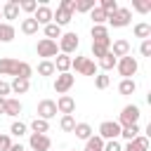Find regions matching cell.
Instances as JSON below:
<instances>
[{"label":"cell","instance_id":"obj_48","mask_svg":"<svg viewBox=\"0 0 151 151\" xmlns=\"http://www.w3.org/2000/svg\"><path fill=\"white\" fill-rule=\"evenodd\" d=\"M7 151H26V149H24V146H21V144H12V146H9V149H7Z\"/></svg>","mask_w":151,"mask_h":151},{"label":"cell","instance_id":"obj_47","mask_svg":"<svg viewBox=\"0 0 151 151\" xmlns=\"http://www.w3.org/2000/svg\"><path fill=\"white\" fill-rule=\"evenodd\" d=\"M12 90H9V83H5V80H0V97L5 99V94H9Z\"/></svg>","mask_w":151,"mask_h":151},{"label":"cell","instance_id":"obj_7","mask_svg":"<svg viewBox=\"0 0 151 151\" xmlns=\"http://www.w3.org/2000/svg\"><path fill=\"white\" fill-rule=\"evenodd\" d=\"M99 137H101L104 142L118 139V137H120V125H118L116 120H104V123L99 125Z\"/></svg>","mask_w":151,"mask_h":151},{"label":"cell","instance_id":"obj_14","mask_svg":"<svg viewBox=\"0 0 151 151\" xmlns=\"http://www.w3.org/2000/svg\"><path fill=\"white\" fill-rule=\"evenodd\" d=\"M109 52H111L116 59H120V57H127V54H130V42L120 38V40L111 42V50H109Z\"/></svg>","mask_w":151,"mask_h":151},{"label":"cell","instance_id":"obj_17","mask_svg":"<svg viewBox=\"0 0 151 151\" xmlns=\"http://www.w3.org/2000/svg\"><path fill=\"white\" fill-rule=\"evenodd\" d=\"M0 12H2L5 19H17V17H19V0H9V2H5Z\"/></svg>","mask_w":151,"mask_h":151},{"label":"cell","instance_id":"obj_1","mask_svg":"<svg viewBox=\"0 0 151 151\" xmlns=\"http://www.w3.org/2000/svg\"><path fill=\"white\" fill-rule=\"evenodd\" d=\"M71 68L80 76H97V64L90 59V57H83L78 54L76 59H71Z\"/></svg>","mask_w":151,"mask_h":151},{"label":"cell","instance_id":"obj_46","mask_svg":"<svg viewBox=\"0 0 151 151\" xmlns=\"http://www.w3.org/2000/svg\"><path fill=\"white\" fill-rule=\"evenodd\" d=\"M59 7H64V9H68V12H76V0H61Z\"/></svg>","mask_w":151,"mask_h":151},{"label":"cell","instance_id":"obj_13","mask_svg":"<svg viewBox=\"0 0 151 151\" xmlns=\"http://www.w3.org/2000/svg\"><path fill=\"white\" fill-rule=\"evenodd\" d=\"M71 19H73V12H68V9H64V7H57V12H52V24H57L59 28L66 26Z\"/></svg>","mask_w":151,"mask_h":151},{"label":"cell","instance_id":"obj_3","mask_svg":"<svg viewBox=\"0 0 151 151\" xmlns=\"http://www.w3.org/2000/svg\"><path fill=\"white\" fill-rule=\"evenodd\" d=\"M116 68H118V73L123 76V78H132L134 73H137V68H139V64H137V59L134 57H120L118 61H116Z\"/></svg>","mask_w":151,"mask_h":151},{"label":"cell","instance_id":"obj_12","mask_svg":"<svg viewBox=\"0 0 151 151\" xmlns=\"http://www.w3.org/2000/svg\"><path fill=\"white\" fill-rule=\"evenodd\" d=\"M33 19L38 21V26H47V24H52V9H50L47 5H40V7L33 12Z\"/></svg>","mask_w":151,"mask_h":151},{"label":"cell","instance_id":"obj_43","mask_svg":"<svg viewBox=\"0 0 151 151\" xmlns=\"http://www.w3.org/2000/svg\"><path fill=\"white\" fill-rule=\"evenodd\" d=\"M139 52H142V57H151V38H149V40H142Z\"/></svg>","mask_w":151,"mask_h":151},{"label":"cell","instance_id":"obj_11","mask_svg":"<svg viewBox=\"0 0 151 151\" xmlns=\"http://www.w3.org/2000/svg\"><path fill=\"white\" fill-rule=\"evenodd\" d=\"M28 144H31V151H50V146H52L47 134H35V132L31 134Z\"/></svg>","mask_w":151,"mask_h":151},{"label":"cell","instance_id":"obj_38","mask_svg":"<svg viewBox=\"0 0 151 151\" xmlns=\"http://www.w3.org/2000/svg\"><path fill=\"white\" fill-rule=\"evenodd\" d=\"M94 9V0H78L76 2V12H92Z\"/></svg>","mask_w":151,"mask_h":151},{"label":"cell","instance_id":"obj_32","mask_svg":"<svg viewBox=\"0 0 151 151\" xmlns=\"http://www.w3.org/2000/svg\"><path fill=\"white\" fill-rule=\"evenodd\" d=\"M130 144H132L137 151H149V146H151V144H149V137H144V134H137Z\"/></svg>","mask_w":151,"mask_h":151},{"label":"cell","instance_id":"obj_10","mask_svg":"<svg viewBox=\"0 0 151 151\" xmlns=\"http://www.w3.org/2000/svg\"><path fill=\"white\" fill-rule=\"evenodd\" d=\"M54 116H57V104H54L52 99H42V101L38 104V118L50 120V118H54Z\"/></svg>","mask_w":151,"mask_h":151},{"label":"cell","instance_id":"obj_34","mask_svg":"<svg viewBox=\"0 0 151 151\" xmlns=\"http://www.w3.org/2000/svg\"><path fill=\"white\" fill-rule=\"evenodd\" d=\"M134 35L142 38V40H149V35H151V26H149V24H137V26H134Z\"/></svg>","mask_w":151,"mask_h":151},{"label":"cell","instance_id":"obj_36","mask_svg":"<svg viewBox=\"0 0 151 151\" xmlns=\"http://www.w3.org/2000/svg\"><path fill=\"white\" fill-rule=\"evenodd\" d=\"M38 73H40V76H52V73H54V64L47 61V59H42V61L38 64Z\"/></svg>","mask_w":151,"mask_h":151},{"label":"cell","instance_id":"obj_31","mask_svg":"<svg viewBox=\"0 0 151 151\" xmlns=\"http://www.w3.org/2000/svg\"><path fill=\"white\" fill-rule=\"evenodd\" d=\"M139 132H142V130H139V125H127V127H120V137H125L127 142H132Z\"/></svg>","mask_w":151,"mask_h":151},{"label":"cell","instance_id":"obj_15","mask_svg":"<svg viewBox=\"0 0 151 151\" xmlns=\"http://www.w3.org/2000/svg\"><path fill=\"white\" fill-rule=\"evenodd\" d=\"M2 113H5V116H12V118H14V116H19V113H21V101H19V99H14V97H9V99L5 97Z\"/></svg>","mask_w":151,"mask_h":151},{"label":"cell","instance_id":"obj_25","mask_svg":"<svg viewBox=\"0 0 151 151\" xmlns=\"http://www.w3.org/2000/svg\"><path fill=\"white\" fill-rule=\"evenodd\" d=\"M134 90H137V83L132 78H123L120 85H118V92L120 94H134Z\"/></svg>","mask_w":151,"mask_h":151},{"label":"cell","instance_id":"obj_23","mask_svg":"<svg viewBox=\"0 0 151 151\" xmlns=\"http://www.w3.org/2000/svg\"><path fill=\"white\" fill-rule=\"evenodd\" d=\"M85 151H104V139L99 134H92L87 142H85Z\"/></svg>","mask_w":151,"mask_h":151},{"label":"cell","instance_id":"obj_22","mask_svg":"<svg viewBox=\"0 0 151 151\" xmlns=\"http://www.w3.org/2000/svg\"><path fill=\"white\" fill-rule=\"evenodd\" d=\"M38 28H40V26H38V21H35L33 17H28V19L21 21V33H24V35H33V33H38Z\"/></svg>","mask_w":151,"mask_h":151},{"label":"cell","instance_id":"obj_50","mask_svg":"<svg viewBox=\"0 0 151 151\" xmlns=\"http://www.w3.org/2000/svg\"><path fill=\"white\" fill-rule=\"evenodd\" d=\"M2 106H5V99L0 97V113H2Z\"/></svg>","mask_w":151,"mask_h":151},{"label":"cell","instance_id":"obj_21","mask_svg":"<svg viewBox=\"0 0 151 151\" xmlns=\"http://www.w3.org/2000/svg\"><path fill=\"white\" fill-rule=\"evenodd\" d=\"M109 50H111V40H99V42H92V54H94L97 59H101Z\"/></svg>","mask_w":151,"mask_h":151},{"label":"cell","instance_id":"obj_33","mask_svg":"<svg viewBox=\"0 0 151 151\" xmlns=\"http://www.w3.org/2000/svg\"><path fill=\"white\" fill-rule=\"evenodd\" d=\"M116 61H118V59H116V57H113L111 52H106V54H104V57L99 59V66H101L104 71H111V68L116 66Z\"/></svg>","mask_w":151,"mask_h":151},{"label":"cell","instance_id":"obj_30","mask_svg":"<svg viewBox=\"0 0 151 151\" xmlns=\"http://www.w3.org/2000/svg\"><path fill=\"white\" fill-rule=\"evenodd\" d=\"M33 76V68H31V64H26V61H19V68H17V76L14 78H24V80H28Z\"/></svg>","mask_w":151,"mask_h":151},{"label":"cell","instance_id":"obj_39","mask_svg":"<svg viewBox=\"0 0 151 151\" xmlns=\"http://www.w3.org/2000/svg\"><path fill=\"white\" fill-rule=\"evenodd\" d=\"M99 9H104L106 14H113V12L118 9V2H116V0H101V5H99Z\"/></svg>","mask_w":151,"mask_h":151},{"label":"cell","instance_id":"obj_42","mask_svg":"<svg viewBox=\"0 0 151 151\" xmlns=\"http://www.w3.org/2000/svg\"><path fill=\"white\" fill-rule=\"evenodd\" d=\"M132 7H134L137 12H142V14L151 12V2H142V0H134V2H132Z\"/></svg>","mask_w":151,"mask_h":151},{"label":"cell","instance_id":"obj_35","mask_svg":"<svg viewBox=\"0 0 151 151\" xmlns=\"http://www.w3.org/2000/svg\"><path fill=\"white\" fill-rule=\"evenodd\" d=\"M59 127H61L64 132H73V127H76V118H73V116H61Z\"/></svg>","mask_w":151,"mask_h":151},{"label":"cell","instance_id":"obj_9","mask_svg":"<svg viewBox=\"0 0 151 151\" xmlns=\"http://www.w3.org/2000/svg\"><path fill=\"white\" fill-rule=\"evenodd\" d=\"M54 104H57V111L64 113V116H73V111H76V99L71 94H61Z\"/></svg>","mask_w":151,"mask_h":151},{"label":"cell","instance_id":"obj_4","mask_svg":"<svg viewBox=\"0 0 151 151\" xmlns=\"http://www.w3.org/2000/svg\"><path fill=\"white\" fill-rule=\"evenodd\" d=\"M130 19H132V12L125 9V7H118L113 14H106V21H109L113 28H123V26H127Z\"/></svg>","mask_w":151,"mask_h":151},{"label":"cell","instance_id":"obj_28","mask_svg":"<svg viewBox=\"0 0 151 151\" xmlns=\"http://www.w3.org/2000/svg\"><path fill=\"white\" fill-rule=\"evenodd\" d=\"M99 40H111L106 26H92V42H99Z\"/></svg>","mask_w":151,"mask_h":151},{"label":"cell","instance_id":"obj_16","mask_svg":"<svg viewBox=\"0 0 151 151\" xmlns=\"http://www.w3.org/2000/svg\"><path fill=\"white\" fill-rule=\"evenodd\" d=\"M17 68H19V61L17 59H0V76H17Z\"/></svg>","mask_w":151,"mask_h":151},{"label":"cell","instance_id":"obj_5","mask_svg":"<svg viewBox=\"0 0 151 151\" xmlns=\"http://www.w3.org/2000/svg\"><path fill=\"white\" fill-rule=\"evenodd\" d=\"M78 45H80V40H78V33H61V38H59V52L61 54H73L76 50H78Z\"/></svg>","mask_w":151,"mask_h":151},{"label":"cell","instance_id":"obj_49","mask_svg":"<svg viewBox=\"0 0 151 151\" xmlns=\"http://www.w3.org/2000/svg\"><path fill=\"white\" fill-rule=\"evenodd\" d=\"M123 151H137V149H134V146H132V144H127V146H125V149H123Z\"/></svg>","mask_w":151,"mask_h":151},{"label":"cell","instance_id":"obj_18","mask_svg":"<svg viewBox=\"0 0 151 151\" xmlns=\"http://www.w3.org/2000/svg\"><path fill=\"white\" fill-rule=\"evenodd\" d=\"M52 64H54V71H59V73H68V68H71V57H68V54H57Z\"/></svg>","mask_w":151,"mask_h":151},{"label":"cell","instance_id":"obj_40","mask_svg":"<svg viewBox=\"0 0 151 151\" xmlns=\"http://www.w3.org/2000/svg\"><path fill=\"white\" fill-rule=\"evenodd\" d=\"M109 83H111V78H109L106 73H97V78H94V85H97L99 90H106V87H109Z\"/></svg>","mask_w":151,"mask_h":151},{"label":"cell","instance_id":"obj_44","mask_svg":"<svg viewBox=\"0 0 151 151\" xmlns=\"http://www.w3.org/2000/svg\"><path fill=\"white\" fill-rule=\"evenodd\" d=\"M104 151H123V146L116 139H111V142H104Z\"/></svg>","mask_w":151,"mask_h":151},{"label":"cell","instance_id":"obj_2","mask_svg":"<svg viewBox=\"0 0 151 151\" xmlns=\"http://www.w3.org/2000/svg\"><path fill=\"white\" fill-rule=\"evenodd\" d=\"M139 116H142V111H139V106H134V104H127L123 111H120V116H118V125L120 127H127V125H137L139 123Z\"/></svg>","mask_w":151,"mask_h":151},{"label":"cell","instance_id":"obj_19","mask_svg":"<svg viewBox=\"0 0 151 151\" xmlns=\"http://www.w3.org/2000/svg\"><path fill=\"white\" fill-rule=\"evenodd\" d=\"M73 134L78 137V139H90L92 137V127H90V123H76V127H73Z\"/></svg>","mask_w":151,"mask_h":151},{"label":"cell","instance_id":"obj_29","mask_svg":"<svg viewBox=\"0 0 151 151\" xmlns=\"http://www.w3.org/2000/svg\"><path fill=\"white\" fill-rule=\"evenodd\" d=\"M45 38L57 42V38H61V28H59L57 24H47V26H45Z\"/></svg>","mask_w":151,"mask_h":151},{"label":"cell","instance_id":"obj_24","mask_svg":"<svg viewBox=\"0 0 151 151\" xmlns=\"http://www.w3.org/2000/svg\"><path fill=\"white\" fill-rule=\"evenodd\" d=\"M28 87H31V83H28V80H24V78H14V80H12V85H9V90H12V92H17V94L28 92Z\"/></svg>","mask_w":151,"mask_h":151},{"label":"cell","instance_id":"obj_27","mask_svg":"<svg viewBox=\"0 0 151 151\" xmlns=\"http://www.w3.org/2000/svg\"><path fill=\"white\" fill-rule=\"evenodd\" d=\"M90 19H92V26H104V24H106V12L99 9V7H94V9L90 12Z\"/></svg>","mask_w":151,"mask_h":151},{"label":"cell","instance_id":"obj_26","mask_svg":"<svg viewBox=\"0 0 151 151\" xmlns=\"http://www.w3.org/2000/svg\"><path fill=\"white\" fill-rule=\"evenodd\" d=\"M31 130H33L35 134H45V132H50V123L42 120V118H33V120H31Z\"/></svg>","mask_w":151,"mask_h":151},{"label":"cell","instance_id":"obj_41","mask_svg":"<svg viewBox=\"0 0 151 151\" xmlns=\"http://www.w3.org/2000/svg\"><path fill=\"white\" fill-rule=\"evenodd\" d=\"M19 9H24V12H35V9H38V2H35V0H21V2H19Z\"/></svg>","mask_w":151,"mask_h":151},{"label":"cell","instance_id":"obj_45","mask_svg":"<svg viewBox=\"0 0 151 151\" xmlns=\"http://www.w3.org/2000/svg\"><path fill=\"white\" fill-rule=\"evenodd\" d=\"M12 146V139H9V134H0V151H7Z\"/></svg>","mask_w":151,"mask_h":151},{"label":"cell","instance_id":"obj_20","mask_svg":"<svg viewBox=\"0 0 151 151\" xmlns=\"http://www.w3.org/2000/svg\"><path fill=\"white\" fill-rule=\"evenodd\" d=\"M14 35H17L14 26H12V24H2V21H0V42H12V40H14Z\"/></svg>","mask_w":151,"mask_h":151},{"label":"cell","instance_id":"obj_37","mask_svg":"<svg viewBox=\"0 0 151 151\" xmlns=\"http://www.w3.org/2000/svg\"><path fill=\"white\" fill-rule=\"evenodd\" d=\"M9 134H14V137H24V134H26V123L14 120V123H12V127H9Z\"/></svg>","mask_w":151,"mask_h":151},{"label":"cell","instance_id":"obj_6","mask_svg":"<svg viewBox=\"0 0 151 151\" xmlns=\"http://www.w3.org/2000/svg\"><path fill=\"white\" fill-rule=\"evenodd\" d=\"M35 52H38V57H42V59L52 61V57H57L59 47H57V42H54V40H47V38H42V40H38V45H35Z\"/></svg>","mask_w":151,"mask_h":151},{"label":"cell","instance_id":"obj_8","mask_svg":"<svg viewBox=\"0 0 151 151\" xmlns=\"http://www.w3.org/2000/svg\"><path fill=\"white\" fill-rule=\"evenodd\" d=\"M73 83H76V78H73L71 73H59V76H57V80H54V92L66 94V92L73 87Z\"/></svg>","mask_w":151,"mask_h":151},{"label":"cell","instance_id":"obj_51","mask_svg":"<svg viewBox=\"0 0 151 151\" xmlns=\"http://www.w3.org/2000/svg\"><path fill=\"white\" fill-rule=\"evenodd\" d=\"M0 17H2V12H0Z\"/></svg>","mask_w":151,"mask_h":151}]
</instances>
